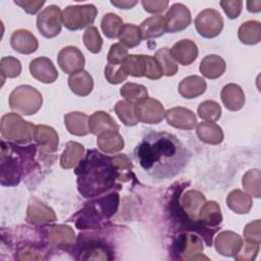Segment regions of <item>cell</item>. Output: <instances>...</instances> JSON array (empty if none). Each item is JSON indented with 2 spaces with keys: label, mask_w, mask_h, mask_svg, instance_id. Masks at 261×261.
Instances as JSON below:
<instances>
[{
  "label": "cell",
  "mask_w": 261,
  "mask_h": 261,
  "mask_svg": "<svg viewBox=\"0 0 261 261\" xmlns=\"http://www.w3.org/2000/svg\"><path fill=\"white\" fill-rule=\"evenodd\" d=\"M141 167L157 179L172 178L187 166L190 153L185 145L172 134L151 132L135 149Z\"/></svg>",
  "instance_id": "1"
},
{
  "label": "cell",
  "mask_w": 261,
  "mask_h": 261,
  "mask_svg": "<svg viewBox=\"0 0 261 261\" xmlns=\"http://www.w3.org/2000/svg\"><path fill=\"white\" fill-rule=\"evenodd\" d=\"M77 190L85 198L101 196L115 185L119 174L108 157L94 149L89 150L74 169Z\"/></svg>",
  "instance_id": "2"
},
{
  "label": "cell",
  "mask_w": 261,
  "mask_h": 261,
  "mask_svg": "<svg viewBox=\"0 0 261 261\" xmlns=\"http://www.w3.org/2000/svg\"><path fill=\"white\" fill-rule=\"evenodd\" d=\"M35 126L19 114L6 113L2 116L0 122L1 137L8 142L25 144L34 139Z\"/></svg>",
  "instance_id": "3"
},
{
  "label": "cell",
  "mask_w": 261,
  "mask_h": 261,
  "mask_svg": "<svg viewBox=\"0 0 261 261\" xmlns=\"http://www.w3.org/2000/svg\"><path fill=\"white\" fill-rule=\"evenodd\" d=\"M9 106L22 115L36 114L43 104L41 93L34 87L21 85L16 87L9 95Z\"/></svg>",
  "instance_id": "4"
},
{
  "label": "cell",
  "mask_w": 261,
  "mask_h": 261,
  "mask_svg": "<svg viewBox=\"0 0 261 261\" xmlns=\"http://www.w3.org/2000/svg\"><path fill=\"white\" fill-rule=\"evenodd\" d=\"M97 8L94 4L69 5L62 11V22L70 31H77L91 27L97 16Z\"/></svg>",
  "instance_id": "5"
},
{
  "label": "cell",
  "mask_w": 261,
  "mask_h": 261,
  "mask_svg": "<svg viewBox=\"0 0 261 261\" xmlns=\"http://www.w3.org/2000/svg\"><path fill=\"white\" fill-rule=\"evenodd\" d=\"M62 23V12L56 5H49L44 8L37 17V28L39 32L48 39L59 35Z\"/></svg>",
  "instance_id": "6"
},
{
  "label": "cell",
  "mask_w": 261,
  "mask_h": 261,
  "mask_svg": "<svg viewBox=\"0 0 261 261\" xmlns=\"http://www.w3.org/2000/svg\"><path fill=\"white\" fill-rule=\"evenodd\" d=\"M195 28L200 36L212 39L221 33L223 29V18L217 10L207 8L197 15Z\"/></svg>",
  "instance_id": "7"
},
{
  "label": "cell",
  "mask_w": 261,
  "mask_h": 261,
  "mask_svg": "<svg viewBox=\"0 0 261 261\" xmlns=\"http://www.w3.org/2000/svg\"><path fill=\"white\" fill-rule=\"evenodd\" d=\"M203 250V243L201 239L195 234L182 233L178 236L172 244V253L176 254L178 259L197 260L208 259L206 256H198Z\"/></svg>",
  "instance_id": "8"
},
{
  "label": "cell",
  "mask_w": 261,
  "mask_h": 261,
  "mask_svg": "<svg viewBox=\"0 0 261 261\" xmlns=\"http://www.w3.org/2000/svg\"><path fill=\"white\" fill-rule=\"evenodd\" d=\"M135 111L139 121L144 123H159L165 117V110L162 104L150 97H146L135 104Z\"/></svg>",
  "instance_id": "9"
},
{
  "label": "cell",
  "mask_w": 261,
  "mask_h": 261,
  "mask_svg": "<svg viewBox=\"0 0 261 261\" xmlns=\"http://www.w3.org/2000/svg\"><path fill=\"white\" fill-rule=\"evenodd\" d=\"M59 67L65 73L71 75L79 71L84 70L85 57L82 51L73 46H67L61 49L57 56Z\"/></svg>",
  "instance_id": "10"
},
{
  "label": "cell",
  "mask_w": 261,
  "mask_h": 261,
  "mask_svg": "<svg viewBox=\"0 0 261 261\" xmlns=\"http://www.w3.org/2000/svg\"><path fill=\"white\" fill-rule=\"evenodd\" d=\"M164 17L166 22V32L171 34L184 31L192 21L190 9L181 3L172 4Z\"/></svg>",
  "instance_id": "11"
},
{
  "label": "cell",
  "mask_w": 261,
  "mask_h": 261,
  "mask_svg": "<svg viewBox=\"0 0 261 261\" xmlns=\"http://www.w3.org/2000/svg\"><path fill=\"white\" fill-rule=\"evenodd\" d=\"M27 220L35 225H45L56 220V215L49 206L38 198L33 197L29 201L27 209Z\"/></svg>",
  "instance_id": "12"
},
{
  "label": "cell",
  "mask_w": 261,
  "mask_h": 261,
  "mask_svg": "<svg viewBox=\"0 0 261 261\" xmlns=\"http://www.w3.org/2000/svg\"><path fill=\"white\" fill-rule=\"evenodd\" d=\"M165 118L169 125L179 129H193L198 124L196 114L192 110L181 106L166 110Z\"/></svg>",
  "instance_id": "13"
},
{
  "label": "cell",
  "mask_w": 261,
  "mask_h": 261,
  "mask_svg": "<svg viewBox=\"0 0 261 261\" xmlns=\"http://www.w3.org/2000/svg\"><path fill=\"white\" fill-rule=\"evenodd\" d=\"M33 77L44 84H52L58 77V71L53 62L47 57H37L30 63Z\"/></svg>",
  "instance_id": "14"
},
{
  "label": "cell",
  "mask_w": 261,
  "mask_h": 261,
  "mask_svg": "<svg viewBox=\"0 0 261 261\" xmlns=\"http://www.w3.org/2000/svg\"><path fill=\"white\" fill-rule=\"evenodd\" d=\"M22 166L13 156L1 153V185L16 186L21 178Z\"/></svg>",
  "instance_id": "15"
},
{
  "label": "cell",
  "mask_w": 261,
  "mask_h": 261,
  "mask_svg": "<svg viewBox=\"0 0 261 261\" xmlns=\"http://www.w3.org/2000/svg\"><path fill=\"white\" fill-rule=\"evenodd\" d=\"M214 246L219 254L223 256L234 257L243 246V240L238 233L224 230L217 234L214 241Z\"/></svg>",
  "instance_id": "16"
},
{
  "label": "cell",
  "mask_w": 261,
  "mask_h": 261,
  "mask_svg": "<svg viewBox=\"0 0 261 261\" xmlns=\"http://www.w3.org/2000/svg\"><path fill=\"white\" fill-rule=\"evenodd\" d=\"M169 50L175 62L185 66L192 64L197 59L199 53L197 45L189 39H182L176 42Z\"/></svg>",
  "instance_id": "17"
},
{
  "label": "cell",
  "mask_w": 261,
  "mask_h": 261,
  "mask_svg": "<svg viewBox=\"0 0 261 261\" xmlns=\"http://www.w3.org/2000/svg\"><path fill=\"white\" fill-rule=\"evenodd\" d=\"M49 244L57 248H65L74 244L75 234L73 229L67 225H52L46 229Z\"/></svg>",
  "instance_id": "18"
},
{
  "label": "cell",
  "mask_w": 261,
  "mask_h": 261,
  "mask_svg": "<svg viewBox=\"0 0 261 261\" xmlns=\"http://www.w3.org/2000/svg\"><path fill=\"white\" fill-rule=\"evenodd\" d=\"M10 45L13 50L21 54H31L38 49L37 38L28 30H16L10 37Z\"/></svg>",
  "instance_id": "19"
},
{
  "label": "cell",
  "mask_w": 261,
  "mask_h": 261,
  "mask_svg": "<svg viewBox=\"0 0 261 261\" xmlns=\"http://www.w3.org/2000/svg\"><path fill=\"white\" fill-rule=\"evenodd\" d=\"M222 221L220 207L215 201H208L203 204L198 215V223L206 229H217Z\"/></svg>",
  "instance_id": "20"
},
{
  "label": "cell",
  "mask_w": 261,
  "mask_h": 261,
  "mask_svg": "<svg viewBox=\"0 0 261 261\" xmlns=\"http://www.w3.org/2000/svg\"><path fill=\"white\" fill-rule=\"evenodd\" d=\"M34 139L41 147V149L48 153H53L57 150L59 139L55 129L45 124H38L35 126Z\"/></svg>",
  "instance_id": "21"
},
{
  "label": "cell",
  "mask_w": 261,
  "mask_h": 261,
  "mask_svg": "<svg viewBox=\"0 0 261 261\" xmlns=\"http://www.w3.org/2000/svg\"><path fill=\"white\" fill-rule=\"evenodd\" d=\"M223 105L230 111H238L245 105V94L242 88L236 84L225 85L220 94Z\"/></svg>",
  "instance_id": "22"
},
{
  "label": "cell",
  "mask_w": 261,
  "mask_h": 261,
  "mask_svg": "<svg viewBox=\"0 0 261 261\" xmlns=\"http://www.w3.org/2000/svg\"><path fill=\"white\" fill-rule=\"evenodd\" d=\"M207 88L206 81L199 75L185 77L178 85V93L186 99H194L205 93Z\"/></svg>",
  "instance_id": "23"
},
{
  "label": "cell",
  "mask_w": 261,
  "mask_h": 261,
  "mask_svg": "<svg viewBox=\"0 0 261 261\" xmlns=\"http://www.w3.org/2000/svg\"><path fill=\"white\" fill-rule=\"evenodd\" d=\"M89 129L93 135L99 136L105 132L118 130L119 126L107 112L96 111L89 117Z\"/></svg>",
  "instance_id": "24"
},
{
  "label": "cell",
  "mask_w": 261,
  "mask_h": 261,
  "mask_svg": "<svg viewBox=\"0 0 261 261\" xmlns=\"http://www.w3.org/2000/svg\"><path fill=\"white\" fill-rule=\"evenodd\" d=\"M225 68L226 64L223 58L215 54L205 56L200 63L201 73L209 80H215L221 76L224 73Z\"/></svg>",
  "instance_id": "25"
},
{
  "label": "cell",
  "mask_w": 261,
  "mask_h": 261,
  "mask_svg": "<svg viewBox=\"0 0 261 261\" xmlns=\"http://www.w3.org/2000/svg\"><path fill=\"white\" fill-rule=\"evenodd\" d=\"M64 124L69 134L73 136H87L89 129V116L80 111H73L65 114Z\"/></svg>",
  "instance_id": "26"
},
{
  "label": "cell",
  "mask_w": 261,
  "mask_h": 261,
  "mask_svg": "<svg viewBox=\"0 0 261 261\" xmlns=\"http://www.w3.org/2000/svg\"><path fill=\"white\" fill-rule=\"evenodd\" d=\"M142 39L149 40L161 37L166 32L165 17L161 14L153 15L146 18L139 27Z\"/></svg>",
  "instance_id": "27"
},
{
  "label": "cell",
  "mask_w": 261,
  "mask_h": 261,
  "mask_svg": "<svg viewBox=\"0 0 261 261\" xmlns=\"http://www.w3.org/2000/svg\"><path fill=\"white\" fill-rule=\"evenodd\" d=\"M68 86L71 92L75 95L86 97L92 92L94 87V81L92 75L88 71L82 70L69 75Z\"/></svg>",
  "instance_id": "28"
},
{
  "label": "cell",
  "mask_w": 261,
  "mask_h": 261,
  "mask_svg": "<svg viewBox=\"0 0 261 261\" xmlns=\"http://www.w3.org/2000/svg\"><path fill=\"white\" fill-rule=\"evenodd\" d=\"M97 146L106 154H114L123 149L124 142L118 130H109L97 136Z\"/></svg>",
  "instance_id": "29"
},
{
  "label": "cell",
  "mask_w": 261,
  "mask_h": 261,
  "mask_svg": "<svg viewBox=\"0 0 261 261\" xmlns=\"http://www.w3.org/2000/svg\"><path fill=\"white\" fill-rule=\"evenodd\" d=\"M197 136L201 142L209 145H218L223 141V132L215 122L203 121L197 124Z\"/></svg>",
  "instance_id": "30"
},
{
  "label": "cell",
  "mask_w": 261,
  "mask_h": 261,
  "mask_svg": "<svg viewBox=\"0 0 261 261\" xmlns=\"http://www.w3.org/2000/svg\"><path fill=\"white\" fill-rule=\"evenodd\" d=\"M85 148L77 142H68L60 156V165L64 169H70L77 165L84 157Z\"/></svg>",
  "instance_id": "31"
},
{
  "label": "cell",
  "mask_w": 261,
  "mask_h": 261,
  "mask_svg": "<svg viewBox=\"0 0 261 261\" xmlns=\"http://www.w3.org/2000/svg\"><path fill=\"white\" fill-rule=\"evenodd\" d=\"M226 204L234 213L245 214L251 210L253 202L249 194L244 193L241 190H233L227 195Z\"/></svg>",
  "instance_id": "32"
},
{
  "label": "cell",
  "mask_w": 261,
  "mask_h": 261,
  "mask_svg": "<svg viewBox=\"0 0 261 261\" xmlns=\"http://www.w3.org/2000/svg\"><path fill=\"white\" fill-rule=\"evenodd\" d=\"M238 37L243 44L255 45L261 39V24L258 20H248L241 24L238 31Z\"/></svg>",
  "instance_id": "33"
},
{
  "label": "cell",
  "mask_w": 261,
  "mask_h": 261,
  "mask_svg": "<svg viewBox=\"0 0 261 261\" xmlns=\"http://www.w3.org/2000/svg\"><path fill=\"white\" fill-rule=\"evenodd\" d=\"M117 38L119 39L120 44L127 48L137 47L143 40L140 28L133 23H124L121 27Z\"/></svg>",
  "instance_id": "34"
},
{
  "label": "cell",
  "mask_w": 261,
  "mask_h": 261,
  "mask_svg": "<svg viewBox=\"0 0 261 261\" xmlns=\"http://www.w3.org/2000/svg\"><path fill=\"white\" fill-rule=\"evenodd\" d=\"M120 67L124 74L132 75L136 77L144 76L145 72V61L144 55H127V57L122 61Z\"/></svg>",
  "instance_id": "35"
},
{
  "label": "cell",
  "mask_w": 261,
  "mask_h": 261,
  "mask_svg": "<svg viewBox=\"0 0 261 261\" xmlns=\"http://www.w3.org/2000/svg\"><path fill=\"white\" fill-rule=\"evenodd\" d=\"M118 200H119L118 194L111 193L93 202L92 205L96 208V210L99 212L101 216L109 218L115 213L118 206Z\"/></svg>",
  "instance_id": "36"
},
{
  "label": "cell",
  "mask_w": 261,
  "mask_h": 261,
  "mask_svg": "<svg viewBox=\"0 0 261 261\" xmlns=\"http://www.w3.org/2000/svg\"><path fill=\"white\" fill-rule=\"evenodd\" d=\"M155 59L158 62L162 74L166 76H172L177 72V64L170 54V50L167 47L159 49L155 53Z\"/></svg>",
  "instance_id": "37"
},
{
  "label": "cell",
  "mask_w": 261,
  "mask_h": 261,
  "mask_svg": "<svg viewBox=\"0 0 261 261\" xmlns=\"http://www.w3.org/2000/svg\"><path fill=\"white\" fill-rule=\"evenodd\" d=\"M114 111L117 114L118 118L125 125L133 126L139 122L135 111V104H132L125 100L118 101L114 106Z\"/></svg>",
  "instance_id": "38"
},
{
  "label": "cell",
  "mask_w": 261,
  "mask_h": 261,
  "mask_svg": "<svg viewBox=\"0 0 261 261\" xmlns=\"http://www.w3.org/2000/svg\"><path fill=\"white\" fill-rule=\"evenodd\" d=\"M120 95L125 99V101L137 104L141 100L148 97L147 88L143 85L135 83H126L120 89Z\"/></svg>",
  "instance_id": "39"
},
{
  "label": "cell",
  "mask_w": 261,
  "mask_h": 261,
  "mask_svg": "<svg viewBox=\"0 0 261 261\" xmlns=\"http://www.w3.org/2000/svg\"><path fill=\"white\" fill-rule=\"evenodd\" d=\"M122 25V19L112 12L106 13L101 20L102 32L109 39H116Z\"/></svg>",
  "instance_id": "40"
},
{
  "label": "cell",
  "mask_w": 261,
  "mask_h": 261,
  "mask_svg": "<svg viewBox=\"0 0 261 261\" xmlns=\"http://www.w3.org/2000/svg\"><path fill=\"white\" fill-rule=\"evenodd\" d=\"M221 106L217 102L212 100H206L200 103L197 110L199 117L209 122H214L218 120L221 116Z\"/></svg>",
  "instance_id": "41"
},
{
  "label": "cell",
  "mask_w": 261,
  "mask_h": 261,
  "mask_svg": "<svg viewBox=\"0 0 261 261\" xmlns=\"http://www.w3.org/2000/svg\"><path fill=\"white\" fill-rule=\"evenodd\" d=\"M260 178H261L260 169H251L244 174L243 187L250 196H253L255 198H260L261 196Z\"/></svg>",
  "instance_id": "42"
},
{
  "label": "cell",
  "mask_w": 261,
  "mask_h": 261,
  "mask_svg": "<svg viewBox=\"0 0 261 261\" xmlns=\"http://www.w3.org/2000/svg\"><path fill=\"white\" fill-rule=\"evenodd\" d=\"M21 72V64L18 59L13 56H5L2 57L0 61V74L2 84L4 83L6 77H16Z\"/></svg>",
  "instance_id": "43"
},
{
  "label": "cell",
  "mask_w": 261,
  "mask_h": 261,
  "mask_svg": "<svg viewBox=\"0 0 261 261\" xmlns=\"http://www.w3.org/2000/svg\"><path fill=\"white\" fill-rule=\"evenodd\" d=\"M83 40H84L85 46L90 52L96 54L101 51L103 40L96 27L94 25L89 27L83 35Z\"/></svg>",
  "instance_id": "44"
},
{
  "label": "cell",
  "mask_w": 261,
  "mask_h": 261,
  "mask_svg": "<svg viewBox=\"0 0 261 261\" xmlns=\"http://www.w3.org/2000/svg\"><path fill=\"white\" fill-rule=\"evenodd\" d=\"M127 49L120 43H115L110 47V50L107 55V63L119 65L127 57Z\"/></svg>",
  "instance_id": "45"
},
{
  "label": "cell",
  "mask_w": 261,
  "mask_h": 261,
  "mask_svg": "<svg viewBox=\"0 0 261 261\" xmlns=\"http://www.w3.org/2000/svg\"><path fill=\"white\" fill-rule=\"evenodd\" d=\"M104 73H105V79L107 80V82L112 85L120 84V83L124 82L127 77V75L124 74V72L122 71L120 64L114 65V64L107 63V65L105 66V69H104Z\"/></svg>",
  "instance_id": "46"
},
{
  "label": "cell",
  "mask_w": 261,
  "mask_h": 261,
  "mask_svg": "<svg viewBox=\"0 0 261 261\" xmlns=\"http://www.w3.org/2000/svg\"><path fill=\"white\" fill-rule=\"evenodd\" d=\"M144 61H145L144 76L150 80H159L163 75L161 68L158 62L156 61L155 57L150 55H144Z\"/></svg>",
  "instance_id": "47"
},
{
  "label": "cell",
  "mask_w": 261,
  "mask_h": 261,
  "mask_svg": "<svg viewBox=\"0 0 261 261\" xmlns=\"http://www.w3.org/2000/svg\"><path fill=\"white\" fill-rule=\"evenodd\" d=\"M111 161L119 174V178H121V173H122V176H124L126 172H128L133 168V164L125 154H118V155L112 156Z\"/></svg>",
  "instance_id": "48"
},
{
  "label": "cell",
  "mask_w": 261,
  "mask_h": 261,
  "mask_svg": "<svg viewBox=\"0 0 261 261\" xmlns=\"http://www.w3.org/2000/svg\"><path fill=\"white\" fill-rule=\"evenodd\" d=\"M219 4L224 10L227 17L230 19H234L239 17L243 8V1L241 0H233V1L223 0V1H220Z\"/></svg>",
  "instance_id": "49"
},
{
  "label": "cell",
  "mask_w": 261,
  "mask_h": 261,
  "mask_svg": "<svg viewBox=\"0 0 261 261\" xmlns=\"http://www.w3.org/2000/svg\"><path fill=\"white\" fill-rule=\"evenodd\" d=\"M244 236L246 242L260 245V220L256 219L255 221L248 223L245 226Z\"/></svg>",
  "instance_id": "50"
},
{
  "label": "cell",
  "mask_w": 261,
  "mask_h": 261,
  "mask_svg": "<svg viewBox=\"0 0 261 261\" xmlns=\"http://www.w3.org/2000/svg\"><path fill=\"white\" fill-rule=\"evenodd\" d=\"M259 246L260 245L258 244L245 242V244H243L240 252L234 256V258L237 260H252L256 257L259 251Z\"/></svg>",
  "instance_id": "51"
},
{
  "label": "cell",
  "mask_w": 261,
  "mask_h": 261,
  "mask_svg": "<svg viewBox=\"0 0 261 261\" xmlns=\"http://www.w3.org/2000/svg\"><path fill=\"white\" fill-rule=\"evenodd\" d=\"M142 5L147 12L157 14L163 12L168 7L169 2L167 0H143Z\"/></svg>",
  "instance_id": "52"
},
{
  "label": "cell",
  "mask_w": 261,
  "mask_h": 261,
  "mask_svg": "<svg viewBox=\"0 0 261 261\" xmlns=\"http://www.w3.org/2000/svg\"><path fill=\"white\" fill-rule=\"evenodd\" d=\"M14 3L20 6L27 13L36 14L45 4L44 0H16Z\"/></svg>",
  "instance_id": "53"
},
{
  "label": "cell",
  "mask_w": 261,
  "mask_h": 261,
  "mask_svg": "<svg viewBox=\"0 0 261 261\" xmlns=\"http://www.w3.org/2000/svg\"><path fill=\"white\" fill-rule=\"evenodd\" d=\"M138 2L135 1V0H114V1H111V4L116 6L117 8H120V9H130L133 8Z\"/></svg>",
  "instance_id": "54"
},
{
  "label": "cell",
  "mask_w": 261,
  "mask_h": 261,
  "mask_svg": "<svg viewBox=\"0 0 261 261\" xmlns=\"http://www.w3.org/2000/svg\"><path fill=\"white\" fill-rule=\"evenodd\" d=\"M247 9L250 12H259L261 10V1L260 0L247 1Z\"/></svg>",
  "instance_id": "55"
}]
</instances>
